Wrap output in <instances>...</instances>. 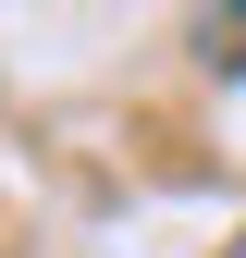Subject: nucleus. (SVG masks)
<instances>
[{
  "label": "nucleus",
  "instance_id": "1",
  "mask_svg": "<svg viewBox=\"0 0 246 258\" xmlns=\"http://www.w3.org/2000/svg\"><path fill=\"white\" fill-rule=\"evenodd\" d=\"M197 49L222 61V74H246V13H209V25H197Z\"/></svg>",
  "mask_w": 246,
  "mask_h": 258
},
{
  "label": "nucleus",
  "instance_id": "2",
  "mask_svg": "<svg viewBox=\"0 0 246 258\" xmlns=\"http://www.w3.org/2000/svg\"><path fill=\"white\" fill-rule=\"evenodd\" d=\"M222 258H246V234H222Z\"/></svg>",
  "mask_w": 246,
  "mask_h": 258
}]
</instances>
